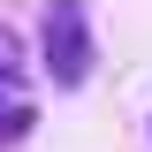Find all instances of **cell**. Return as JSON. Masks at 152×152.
<instances>
[{
	"label": "cell",
	"instance_id": "1",
	"mask_svg": "<svg viewBox=\"0 0 152 152\" xmlns=\"http://www.w3.org/2000/svg\"><path fill=\"white\" fill-rule=\"evenodd\" d=\"M38 46H46V76H53V91H76V84H91V15H84V0H53L46 23H38Z\"/></svg>",
	"mask_w": 152,
	"mask_h": 152
},
{
	"label": "cell",
	"instance_id": "2",
	"mask_svg": "<svg viewBox=\"0 0 152 152\" xmlns=\"http://www.w3.org/2000/svg\"><path fill=\"white\" fill-rule=\"evenodd\" d=\"M15 69H23V38L0 23V84H15Z\"/></svg>",
	"mask_w": 152,
	"mask_h": 152
}]
</instances>
